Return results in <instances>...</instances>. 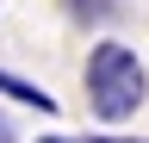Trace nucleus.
<instances>
[{"instance_id": "nucleus-3", "label": "nucleus", "mask_w": 149, "mask_h": 143, "mask_svg": "<svg viewBox=\"0 0 149 143\" xmlns=\"http://www.w3.org/2000/svg\"><path fill=\"white\" fill-rule=\"evenodd\" d=\"M62 13L74 25H112L118 19V0H62Z\"/></svg>"}, {"instance_id": "nucleus-1", "label": "nucleus", "mask_w": 149, "mask_h": 143, "mask_svg": "<svg viewBox=\"0 0 149 143\" xmlns=\"http://www.w3.org/2000/svg\"><path fill=\"white\" fill-rule=\"evenodd\" d=\"M81 87H87V112L100 118V124H124V118L149 100V68H143V56H137L130 44L100 38V44L87 50Z\"/></svg>"}, {"instance_id": "nucleus-5", "label": "nucleus", "mask_w": 149, "mask_h": 143, "mask_svg": "<svg viewBox=\"0 0 149 143\" xmlns=\"http://www.w3.org/2000/svg\"><path fill=\"white\" fill-rule=\"evenodd\" d=\"M93 143H143V137H93Z\"/></svg>"}, {"instance_id": "nucleus-4", "label": "nucleus", "mask_w": 149, "mask_h": 143, "mask_svg": "<svg viewBox=\"0 0 149 143\" xmlns=\"http://www.w3.org/2000/svg\"><path fill=\"white\" fill-rule=\"evenodd\" d=\"M0 143H19V131H13V118L0 112Z\"/></svg>"}, {"instance_id": "nucleus-6", "label": "nucleus", "mask_w": 149, "mask_h": 143, "mask_svg": "<svg viewBox=\"0 0 149 143\" xmlns=\"http://www.w3.org/2000/svg\"><path fill=\"white\" fill-rule=\"evenodd\" d=\"M37 143H74V137H56V131H50V137H37Z\"/></svg>"}, {"instance_id": "nucleus-2", "label": "nucleus", "mask_w": 149, "mask_h": 143, "mask_svg": "<svg viewBox=\"0 0 149 143\" xmlns=\"http://www.w3.org/2000/svg\"><path fill=\"white\" fill-rule=\"evenodd\" d=\"M0 93L6 100H19V106H37V112H56V100L44 93L37 81H25V75H13V68H0Z\"/></svg>"}]
</instances>
